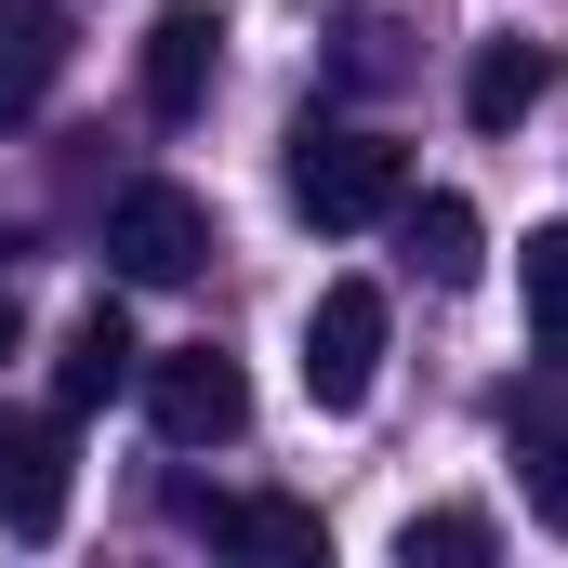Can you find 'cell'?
<instances>
[{
    "label": "cell",
    "instance_id": "6da1fadb",
    "mask_svg": "<svg viewBox=\"0 0 568 568\" xmlns=\"http://www.w3.org/2000/svg\"><path fill=\"white\" fill-rule=\"evenodd\" d=\"M410 199V145H384V133H331V120H304L291 133V212L304 225H384Z\"/></svg>",
    "mask_w": 568,
    "mask_h": 568
},
{
    "label": "cell",
    "instance_id": "7a4b0ae2",
    "mask_svg": "<svg viewBox=\"0 0 568 568\" xmlns=\"http://www.w3.org/2000/svg\"><path fill=\"white\" fill-rule=\"evenodd\" d=\"M371 384H384V291L331 278L317 317H304V397L317 410H371Z\"/></svg>",
    "mask_w": 568,
    "mask_h": 568
},
{
    "label": "cell",
    "instance_id": "3957f363",
    "mask_svg": "<svg viewBox=\"0 0 568 568\" xmlns=\"http://www.w3.org/2000/svg\"><path fill=\"white\" fill-rule=\"evenodd\" d=\"M145 424L172 436V449H212V436L252 424V371L225 344H172V357H145Z\"/></svg>",
    "mask_w": 568,
    "mask_h": 568
},
{
    "label": "cell",
    "instance_id": "277c9868",
    "mask_svg": "<svg viewBox=\"0 0 568 568\" xmlns=\"http://www.w3.org/2000/svg\"><path fill=\"white\" fill-rule=\"evenodd\" d=\"M106 252H120V278H133V291L199 278V265H212V199H185V185H120Z\"/></svg>",
    "mask_w": 568,
    "mask_h": 568
},
{
    "label": "cell",
    "instance_id": "5b68a950",
    "mask_svg": "<svg viewBox=\"0 0 568 568\" xmlns=\"http://www.w3.org/2000/svg\"><path fill=\"white\" fill-rule=\"evenodd\" d=\"M212 67H225V13L212 0H159V27H145V120L185 133L212 106Z\"/></svg>",
    "mask_w": 568,
    "mask_h": 568
},
{
    "label": "cell",
    "instance_id": "8992f818",
    "mask_svg": "<svg viewBox=\"0 0 568 568\" xmlns=\"http://www.w3.org/2000/svg\"><path fill=\"white\" fill-rule=\"evenodd\" d=\"M0 529L13 542H53L67 529V424H40V410L0 424Z\"/></svg>",
    "mask_w": 568,
    "mask_h": 568
},
{
    "label": "cell",
    "instance_id": "52a82bcc",
    "mask_svg": "<svg viewBox=\"0 0 568 568\" xmlns=\"http://www.w3.org/2000/svg\"><path fill=\"white\" fill-rule=\"evenodd\" d=\"M503 449H516L529 516L568 529V384H516V397H503Z\"/></svg>",
    "mask_w": 568,
    "mask_h": 568
},
{
    "label": "cell",
    "instance_id": "ba28073f",
    "mask_svg": "<svg viewBox=\"0 0 568 568\" xmlns=\"http://www.w3.org/2000/svg\"><path fill=\"white\" fill-rule=\"evenodd\" d=\"M145 384V344L120 304H93V317H67V357H53V410H106V397H133Z\"/></svg>",
    "mask_w": 568,
    "mask_h": 568
},
{
    "label": "cell",
    "instance_id": "9c48e42d",
    "mask_svg": "<svg viewBox=\"0 0 568 568\" xmlns=\"http://www.w3.org/2000/svg\"><path fill=\"white\" fill-rule=\"evenodd\" d=\"M185 529H212V542H239V556H278V568H317V556H331L317 503H212V489H185Z\"/></svg>",
    "mask_w": 568,
    "mask_h": 568
},
{
    "label": "cell",
    "instance_id": "30bf717a",
    "mask_svg": "<svg viewBox=\"0 0 568 568\" xmlns=\"http://www.w3.org/2000/svg\"><path fill=\"white\" fill-rule=\"evenodd\" d=\"M67 80V0H0V120H27Z\"/></svg>",
    "mask_w": 568,
    "mask_h": 568
},
{
    "label": "cell",
    "instance_id": "8fae6325",
    "mask_svg": "<svg viewBox=\"0 0 568 568\" xmlns=\"http://www.w3.org/2000/svg\"><path fill=\"white\" fill-rule=\"evenodd\" d=\"M542 93H556V53H542V40H489V53L463 67V120H476V133H516Z\"/></svg>",
    "mask_w": 568,
    "mask_h": 568
},
{
    "label": "cell",
    "instance_id": "7c38bea8",
    "mask_svg": "<svg viewBox=\"0 0 568 568\" xmlns=\"http://www.w3.org/2000/svg\"><path fill=\"white\" fill-rule=\"evenodd\" d=\"M397 225H410V265H424L436 291H463L489 265V252H476V199H449V185H436V199H397Z\"/></svg>",
    "mask_w": 568,
    "mask_h": 568
},
{
    "label": "cell",
    "instance_id": "4fadbf2b",
    "mask_svg": "<svg viewBox=\"0 0 568 568\" xmlns=\"http://www.w3.org/2000/svg\"><path fill=\"white\" fill-rule=\"evenodd\" d=\"M529 331L542 357H568V225H529Z\"/></svg>",
    "mask_w": 568,
    "mask_h": 568
},
{
    "label": "cell",
    "instance_id": "5bb4252c",
    "mask_svg": "<svg viewBox=\"0 0 568 568\" xmlns=\"http://www.w3.org/2000/svg\"><path fill=\"white\" fill-rule=\"evenodd\" d=\"M489 542H503V529H489V516H410V529H397V556H410V568H476V556H489Z\"/></svg>",
    "mask_w": 568,
    "mask_h": 568
},
{
    "label": "cell",
    "instance_id": "9a60e30c",
    "mask_svg": "<svg viewBox=\"0 0 568 568\" xmlns=\"http://www.w3.org/2000/svg\"><path fill=\"white\" fill-rule=\"evenodd\" d=\"M0 357H13V304H0Z\"/></svg>",
    "mask_w": 568,
    "mask_h": 568
}]
</instances>
